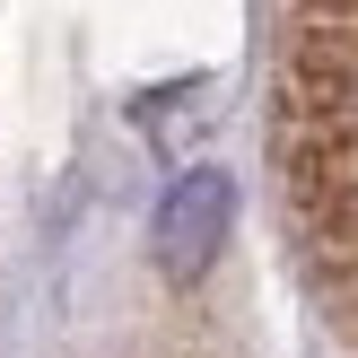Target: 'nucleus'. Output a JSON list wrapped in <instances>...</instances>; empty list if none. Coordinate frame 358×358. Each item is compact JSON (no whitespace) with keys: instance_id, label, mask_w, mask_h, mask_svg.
Returning a JSON list of instances; mask_svg holds the SVG:
<instances>
[{"instance_id":"f257e3e1","label":"nucleus","mask_w":358,"mask_h":358,"mask_svg":"<svg viewBox=\"0 0 358 358\" xmlns=\"http://www.w3.org/2000/svg\"><path fill=\"white\" fill-rule=\"evenodd\" d=\"M271 149L297 262L358 350V0L271 9Z\"/></svg>"}]
</instances>
